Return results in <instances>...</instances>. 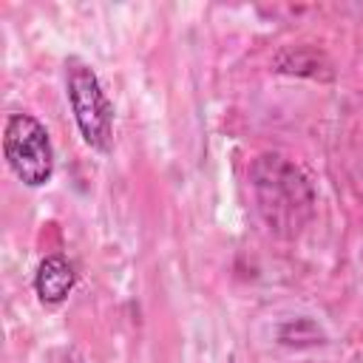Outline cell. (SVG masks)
<instances>
[{"instance_id":"obj_4","label":"cell","mask_w":363,"mask_h":363,"mask_svg":"<svg viewBox=\"0 0 363 363\" xmlns=\"http://www.w3.org/2000/svg\"><path fill=\"white\" fill-rule=\"evenodd\" d=\"M77 284L74 264L65 255H48L40 261L37 275H34V289L43 303H60L68 298V292Z\"/></svg>"},{"instance_id":"obj_1","label":"cell","mask_w":363,"mask_h":363,"mask_svg":"<svg viewBox=\"0 0 363 363\" xmlns=\"http://www.w3.org/2000/svg\"><path fill=\"white\" fill-rule=\"evenodd\" d=\"M255 207L264 224L284 238L298 235L315 213V187L309 176L278 153H264L250 167Z\"/></svg>"},{"instance_id":"obj_2","label":"cell","mask_w":363,"mask_h":363,"mask_svg":"<svg viewBox=\"0 0 363 363\" xmlns=\"http://www.w3.org/2000/svg\"><path fill=\"white\" fill-rule=\"evenodd\" d=\"M65 91L85 145L108 153L113 145V105L94 68L79 57H71L65 62Z\"/></svg>"},{"instance_id":"obj_3","label":"cell","mask_w":363,"mask_h":363,"mask_svg":"<svg viewBox=\"0 0 363 363\" xmlns=\"http://www.w3.org/2000/svg\"><path fill=\"white\" fill-rule=\"evenodd\" d=\"M3 156L26 187H43L54 176V147L45 125L31 113H11L3 128Z\"/></svg>"}]
</instances>
